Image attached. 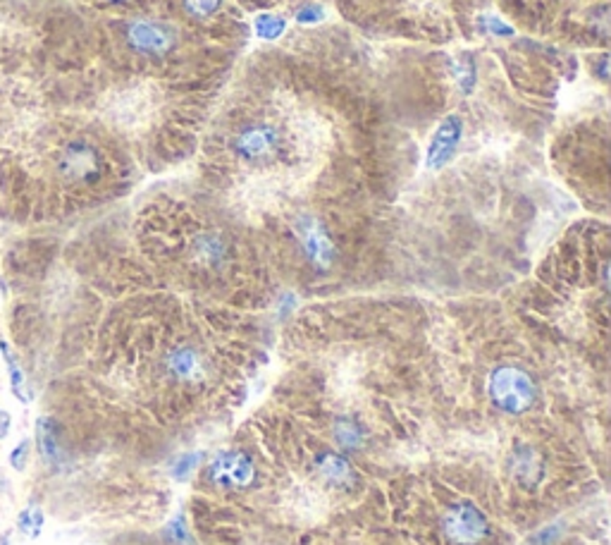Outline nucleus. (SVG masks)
<instances>
[{"label":"nucleus","instance_id":"nucleus-1","mask_svg":"<svg viewBox=\"0 0 611 545\" xmlns=\"http://www.w3.org/2000/svg\"><path fill=\"white\" fill-rule=\"evenodd\" d=\"M487 393L497 409L504 414H523L535 405V380L526 368L516 364H501L492 368L490 378H487Z\"/></svg>","mask_w":611,"mask_h":545},{"label":"nucleus","instance_id":"nucleus-2","mask_svg":"<svg viewBox=\"0 0 611 545\" xmlns=\"http://www.w3.org/2000/svg\"><path fill=\"white\" fill-rule=\"evenodd\" d=\"M234 256V240L220 227H201L186 242V263L196 272L217 275L230 268Z\"/></svg>","mask_w":611,"mask_h":545},{"label":"nucleus","instance_id":"nucleus-3","mask_svg":"<svg viewBox=\"0 0 611 545\" xmlns=\"http://www.w3.org/2000/svg\"><path fill=\"white\" fill-rule=\"evenodd\" d=\"M442 533L453 545H478L490 533V521L471 502H453L442 517Z\"/></svg>","mask_w":611,"mask_h":545},{"label":"nucleus","instance_id":"nucleus-4","mask_svg":"<svg viewBox=\"0 0 611 545\" xmlns=\"http://www.w3.org/2000/svg\"><path fill=\"white\" fill-rule=\"evenodd\" d=\"M163 371L177 383H186V386H196L204 383L211 373V361L208 354L198 345L191 342H177L172 345V349L163 354Z\"/></svg>","mask_w":611,"mask_h":545},{"label":"nucleus","instance_id":"nucleus-5","mask_svg":"<svg viewBox=\"0 0 611 545\" xmlns=\"http://www.w3.org/2000/svg\"><path fill=\"white\" fill-rule=\"evenodd\" d=\"M208 481L220 488H246L256 476L253 462L249 454L239 453V450H224V453L215 454L205 472Z\"/></svg>","mask_w":611,"mask_h":545},{"label":"nucleus","instance_id":"nucleus-6","mask_svg":"<svg viewBox=\"0 0 611 545\" xmlns=\"http://www.w3.org/2000/svg\"><path fill=\"white\" fill-rule=\"evenodd\" d=\"M36 445H39V453L43 457L48 466H53L55 472L62 469L67 462V450L62 447V440H60V428L55 424V419L51 416H41L36 421Z\"/></svg>","mask_w":611,"mask_h":545},{"label":"nucleus","instance_id":"nucleus-7","mask_svg":"<svg viewBox=\"0 0 611 545\" xmlns=\"http://www.w3.org/2000/svg\"><path fill=\"white\" fill-rule=\"evenodd\" d=\"M511 472L513 479L519 481L523 488H535L539 479H542V473H545V464H542V459L532 447H519L513 453Z\"/></svg>","mask_w":611,"mask_h":545},{"label":"nucleus","instance_id":"nucleus-8","mask_svg":"<svg viewBox=\"0 0 611 545\" xmlns=\"http://www.w3.org/2000/svg\"><path fill=\"white\" fill-rule=\"evenodd\" d=\"M318 472L322 473V479L332 481V483L347 485L354 479V469L348 464V459L339 453H325L318 457Z\"/></svg>","mask_w":611,"mask_h":545},{"label":"nucleus","instance_id":"nucleus-9","mask_svg":"<svg viewBox=\"0 0 611 545\" xmlns=\"http://www.w3.org/2000/svg\"><path fill=\"white\" fill-rule=\"evenodd\" d=\"M335 438L339 443V447L344 450H354L363 443V428L356 424L354 419H337L335 424Z\"/></svg>","mask_w":611,"mask_h":545},{"label":"nucleus","instance_id":"nucleus-10","mask_svg":"<svg viewBox=\"0 0 611 545\" xmlns=\"http://www.w3.org/2000/svg\"><path fill=\"white\" fill-rule=\"evenodd\" d=\"M0 349H3V357H5L7 371H10V386H13L14 397L22 399V402H29V395L24 393V373H22L20 364L14 359V354L7 349L5 342H0Z\"/></svg>","mask_w":611,"mask_h":545},{"label":"nucleus","instance_id":"nucleus-11","mask_svg":"<svg viewBox=\"0 0 611 545\" xmlns=\"http://www.w3.org/2000/svg\"><path fill=\"white\" fill-rule=\"evenodd\" d=\"M17 526H20V531L29 539H36L43 529V510L39 505H32L27 510H22L20 517H17Z\"/></svg>","mask_w":611,"mask_h":545},{"label":"nucleus","instance_id":"nucleus-12","mask_svg":"<svg viewBox=\"0 0 611 545\" xmlns=\"http://www.w3.org/2000/svg\"><path fill=\"white\" fill-rule=\"evenodd\" d=\"M198 462H201V453H194V454H191V453L179 454V457L175 459V462H172V469H170L172 479L185 481L186 476H189V473L194 472V469H196Z\"/></svg>","mask_w":611,"mask_h":545},{"label":"nucleus","instance_id":"nucleus-13","mask_svg":"<svg viewBox=\"0 0 611 545\" xmlns=\"http://www.w3.org/2000/svg\"><path fill=\"white\" fill-rule=\"evenodd\" d=\"M29 454H32V440H22L20 445L10 453V466L17 472H24L29 464Z\"/></svg>","mask_w":611,"mask_h":545},{"label":"nucleus","instance_id":"nucleus-14","mask_svg":"<svg viewBox=\"0 0 611 545\" xmlns=\"http://www.w3.org/2000/svg\"><path fill=\"white\" fill-rule=\"evenodd\" d=\"M10 425H13V419H10V414L0 406V440L5 438L7 433H10Z\"/></svg>","mask_w":611,"mask_h":545},{"label":"nucleus","instance_id":"nucleus-15","mask_svg":"<svg viewBox=\"0 0 611 545\" xmlns=\"http://www.w3.org/2000/svg\"><path fill=\"white\" fill-rule=\"evenodd\" d=\"M7 539H10V536H7V533H3V545H7Z\"/></svg>","mask_w":611,"mask_h":545},{"label":"nucleus","instance_id":"nucleus-16","mask_svg":"<svg viewBox=\"0 0 611 545\" xmlns=\"http://www.w3.org/2000/svg\"><path fill=\"white\" fill-rule=\"evenodd\" d=\"M110 3H127V0H110Z\"/></svg>","mask_w":611,"mask_h":545}]
</instances>
